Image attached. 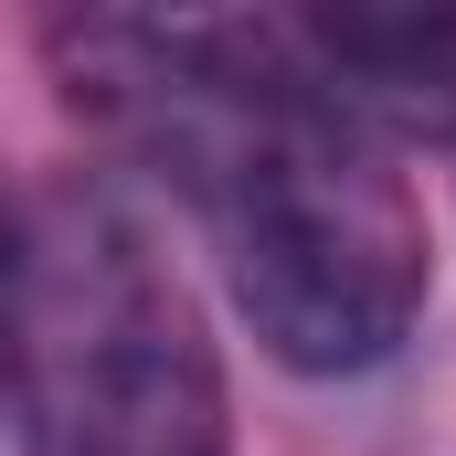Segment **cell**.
Returning <instances> with one entry per match:
<instances>
[{
  "label": "cell",
  "instance_id": "obj_2",
  "mask_svg": "<svg viewBox=\"0 0 456 456\" xmlns=\"http://www.w3.org/2000/svg\"><path fill=\"white\" fill-rule=\"evenodd\" d=\"M0 403L21 456H233L202 297L107 170H53L21 202Z\"/></svg>",
  "mask_w": 456,
  "mask_h": 456
},
{
  "label": "cell",
  "instance_id": "obj_1",
  "mask_svg": "<svg viewBox=\"0 0 456 456\" xmlns=\"http://www.w3.org/2000/svg\"><path fill=\"white\" fill-rule=\"evenodd\" d=\"M64 96L202 224L233 319L287 371H371L425 319V202L350 127L276 11H64L43 32Z\"/></svg>",
  "mask_w": 456,
  "mask_h": 456
},
{
  "label": "cell",
  "instance_id": "obj_4",
  "mask_svg": "<svg viewBox=\"0 0 456 456\" xmlns=\"http://www.w3.org/2000/svg\"><path fill=\"white\" fill-rule=\"evenodd\" d=\"M11 265H21V213L0 191V371H11Z\"/></svg>",
  "mask_w": 456,
  "mask_h": 456
},
{
  "label": "cell",
  "instance_id": "obj_3",
  "mask_svg": "<svg viewBox=\"0 0 456 456\" xmlns=\"http://www.w3.org/2000/svg\"><path fill=\"white\" fill-rule=\"evenodd\" d=\"M276 43L382 149H456V0H297Z\"/></svg>",
  "mask_w": 456,
  "mask_h": 456
}]
</instances>
